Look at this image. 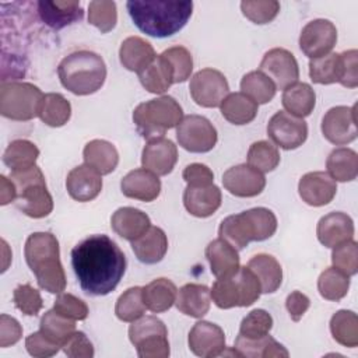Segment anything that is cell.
I'll list each match as a JSON object with an SVG mask.
<instances>
[{
	"label": "cell",
	"mask_w": 358,
	"mask_h": 358,
	"mask_svg": "<svg viewBox=\"0 0 358 358\" xmlns=\"http://www.w3.org/2000/svg\"><path fill=\"white\" fill-rule=\"evenodd\" d=\"M280 164V152L277 147L266 140L253 143L248 151V165L256 171L266 173L274 171Z\"/></svg>",
	"instance_id": "obj_46"
},
{
	"label": "cell",
	"mask_w": 358,
	"mask_h": 358,
	"mask_svg": "<svg viewBox=\"0 0 358 358\" xmlns=\"http://www.w3.org/2000/svg\"><path fill=\"white\" fill-rule=\"evenodd\" d=\"M157 57V53L150 42L140 36L126 38L119 49V59L124 69L134 73H141Z\"/></svg>",
	"instance_id": "obj_26"
},
{
	"label": "cell",
	"mask_w": 358,
	"mask_h": 358,
	"mask_svg": "<svg viewBox=\"0 0 358 358\" xmlns=\"http://www.w3.org/2000/svg\"><path fill=\"white\" fill-rule=\"evenodd\" d=\"M281 102L288 113L303 119L313 112L316 94L309 84L295 83L284 90Z\"/></svg>",
	"instance_id": "obj_33"
},
{
	"label": "cell",
	"mask_w": 358,
	"mask_h": 358,
	"mask_svg": "<svg viewBox=\"0 0 358 358\" xmlns=\"http://www.w3.org/2000/svg\"><path fill=\"white\" fill-rule=\"evenodd\" d=\"M309 306H310L309 298L299 291H294L287 296L285 308L294 322L301 320V317L305 315V312L309 309Z\"/></svg>",
	"instance_id": "obj_60"
},
{
	"label": "cell",
	"mask_w": 358,
	"mask_h": 358,
	"mask_svg": "<svg viewBox=\"0 0 358 358\" xmlns=\"http://www.w3.org/2000/svg\"><path fill=\"white\" fill-rule=\"evenodd\" d=\"M17 190L13 180L4 175L0 176V204L6 206L15 200Z\"/></svg>",
	"instance_id": "obj_61"
},
{
	"label": "cell",
	"mask_w": 358,
	"mask_h": 358,
	"mask_svg": "<svg viewBox=\"0 0 358 358\" xmlns=\"http://www.w3.org/2000/svg\"><path fill=\"white\" fill-rule=\"evenodd\" d=\"M38 116L45 124L60 127L70 120L71 105L62 94L49 92L45 94L41 101Z\"/></svg>",
	"instance_id": "obj_39"
},
{
	"label": "cell",
	"mask_w": 358,
	"mask_h": 358,
	"mask_svg": "<svg viewBox=\"0 0 358 358\" xmlns=\"http://www.w3.org/2000/svg\"><path fill=\"white\" fill-rule=\"evenodd\" d=\"M176 138L182 148L189 152H208L218 140L213 123L200 115H187L176 126Z\"/></svg>",
	"instance_id": "obj_10"
},
{
	"label": "cell",
	"mask_w": 358,
	"mask_h": 358,
	"mask_svg": "<svg viewBox=\"0 0 358 358\" xmlns=\"http://www.w3.org/2000/svg\"><path fill=\"white\" fill-rule=\"evenodd\" d=\"M110 227L120 238L133 242L151 227V221L150 217L138 208L120 207L112 214Z\"/></svg>",
	"instance_id": "obj_25"
},
{
	"label": "cell",
	"mask_w": 358,
	"mask_h": 358,
	"mask_svg": "<svg viewBox=\"0 0 358 358\" xmlns=\"http://www.w3.org/2000/svg\"><path fill=\"white\" fill-rule=\"evenodd\" d=\"M84 162L95 169L99 175H108L115 171L119 164V152L116 147L106 140H91L83 151Z\"/></svg>",
	"instance_id": "obj_30"
},
{
	"label": "cell",
	"mask_w": 358,
	"mask_h": 358,
	"mask_svg": "<svg viewBox=\"0 0 358 358\" xmlns=\"http://www.w3.org/2000/svg\"><path fill=\"white\" fill-rule=\"evenodd\" d=\"M14 305L27 316H35L43 306L41 292L31 284H21L13 292Z\"/></svg>",
	"instance_id": "obj_52"
},
{
	"label": "cell",
	"mask_w": 358,
	"mask_h": 358,
	"mask_svg": "<svg viewBox=\"0 0 358 358\" xmlns=\"http://www.w3.org/2000/svg\"><path fill=\"white\" fill-rule=\"evenodd\" d=\"M267 134L271 141L282 150H295L308 138V124L285 110L275 112L267 124Z\"/></svg>",
	"instance_id": "obj_12"
},
{
	"label": "cell",
	"mask_w": 358,
	"mask_h": 358,
	"mask_svg": "<svg viewBox=\"0 0 358 358\" xmlns=\"http://www.w3.org/2000/svg\"><path fill=\"white\" fill-rule=\"evenodd\" d=\"M25 348L29 355L36 358H48L59 352L62 345L56 344L50 338H48L41 330L31 333L25 338Z\"/></svg>",
	"instance_id": "obj_55"
},
{
	"label": "cell",
	"mask_w": 358,
	"mask_h": 358,
	"mask_svg": "<svg viewBox=\"0 0 358 358\" xmlns=\"http://www.w3.org/2000/svg\"><path fill=\"white\" fill-rule=\"evenodd\" d=\"M134 347L140 358H166L171 352L168 333L148 334L138 340Z\"/></svg>",
	"instance_id": "obj_51"
},
{
	"label": "cell",
	"mask_w": 358,
	"mask_h": 358,
	"mask_svg": "<svg viewBox=\"0 0 358 358\" xmlns=\"http://www.w3.org/2000/svg\"><path fill=\"white\" fill-rule=\"evenodd\" d=\"M88 22L102 34L112 31L117 22L116 3L109 0H95L88 4Z\"/></svg>",
	"instance_id": "obj_47"
},
{
	"label": "cell",
	"mask_w": 358,
	"mask_h": 358,
	"mask_svg": "<svg viewBox=\"0 0 358 358\" xmlns=\"http://www.w3.org/2000/svg\"><path fill=\"white\" fill-rule=\"evenodd\" d=\"M241 10L243 15L250 20L255 24H267L273 21L278 11H280V3L275 0L268 1H242Z\"/></svg>",
	"instance_id": "obj_53"
},
{
	"label": "cell",
	"mask_w": 358,
	"mask_h": 358,
	"mask_svg": "<svg viewBox=\"0 0 358 358\" xmlns=\"http://www.w3.org/2000/svg\"><path fill=\"white\" fill-rule=\"evenodd\" d=\"M222 185L225 190L236 197H255L263 192L266 178L250 165L241 164L224 172Z\"/></svg>",
	"instance_id": "obj_17"
},
{
	"label": "cell",
	"mask_w": 358,
	"mask_h": 358,
	"mask_svg": "<svg viewBox=\"0 0 358 358\" xmlns=\"http://www.w3.org/2000/svg\"><path fill=\"white\" fill-rule=\"evenodd\" d=\"M234 350L239 357L248 358H270V357H288V351L282 344L275 341L271 336H264L260 338H245L241 334L235 338Z\"/></svg>",
	"instance_id": "obj_35"
},
{
	"label": "cell",
	"mask_w": 358,
	"mask_h": 358,
	"mask_svg": "<svg viewBox=\"0 0 358 358\" xmlns=\"http://www.w3.org/2000/svg\"><path fill=\"white\" fill-rule=\"evenodd\" d=\"M206 257L210 263L211 273L217 278L231 277L241 267L238 249H235L222 238H217L207 245Z\"/></svg>",
	"instance_id": "obj_24"
},
{
	"label": "cell",
	"mask_w": 358,
	"mask_h": 358,
	"mask_svg": "<svg viewBox=\"0 0 358 358\" xmlns=\"http://www.w3.org/2000/svg\"><path fill=\"white\" fill-rule=\"evenodd\" d=\"M337 192L336 180L323 171L305 173L298 183V193L306 204L312 207H322L329 204Z\"/></svg>",
	"instance_id": "obj_18"
},
{
	"label": "cell",
	"mask_w": 358,
	"mask_h": 358,
	"mask_svg": "<svg viewBox=\"0 0 358 358\" xmlns=\"http://www.w3.org/2000/svg\"><path fill=\"white\" fill-rule=\"evenodd\" d=\"M102 175L87 164L73 168L66 179V189L76 201H91L102 190Z\"/></svg>",
	"instance_id": "obj_20"
},
{
	"label": "cell",
	"mask_w": 358,
	"mask_h": 358,
	"mask_svg": "<svg viewBox=\"0 0 358 358\" xmlns=\"http://www.w3.org/2000/svg\"><path fill=\"white\" fill-rule=\"evenodd\" d=\"M38 13L41 20L53 29H62L84 15L80 1H39Z\"/></svg>",
	"instance_id": "obj_27"
},
{
	"label": "cell",
	"mask_w": 358,
	"mask_h": 358,
	"mask_svg": "<svg viewBox=\"0 0 358 358\" xmlns=\"http://www.w3.org/2000/svg\"><path fill=\"white\" fill-rule=\"evenodd\" d=\"M71 266L78 284L88 295L112 292L126 271V256L109 236L90 235L71 250Z\"/></svg>",
	"instance_id": "obj_1"
},
{
	"label": "cell",
	"mask_w": 358,
	"mask_h": 358,
	"mask_svg": "<svg viewBox=\"0 0 358 358\" xmlns=\"http://www.w3.org/2000/svg\"><path fill=\"white\" fill-rule=\"evenodd\" d=\"M248 267L257 277L262 292L273 294L282 282V268L275 257L266 253H259L248 262Z\"/></svg>",
	"instance_id": "obj_31"
},
{
	"label": "cell",
	"mask_w": 358,
	"mask_h": 358,
	"mask_svg": "<svg viewBox=\"0 0 358 358\" xmlns=\"http://www.w3.org/2000/svg\"><path fill=\"white\" fill-rule=\"evenodd\" d=\"M39 157L38 147L24 138L13 140L3 152V162L11 172H20L35 166Z\"/></svg>",
	"instance_id": "obj_37"
},
{
	"label": "cell",
	"mask_w": 358,
	"mask_h": 358,
	"mask_svg": "<svg viewBox=\"0 0 358 358\" xmlns=\"http://www.w3.org/2000/svg\"><path fill=\"white\" fill-rule=\"evenodd\" d=\"M343 57V78L340 84L347 88H355L358 85V52L350 49L341 53Z\"/></svg>",
	"instance_id": "obj_58"
},
{
	"label": "cell",
	"mask_w": 358,
	"mask_h": 358,
	"mask_svg": "<svg viewBox=\"0 0 358 358\" xmlns=\"http://www.w3.org/2000/svg\"><path fill=\"white\" fill-rule=\"evenodd\" d=\"M24 256L42 289L50 294L64 291L67 280L60 263L59 241L53 234L34 232L29 235L24 246Z\"/></svg>",
	"instance_id": "obj_3"
},
{
	"label": "cell",
	"mask_w": 358,
	"mask_h": 358,
	"mask_svg": "<svg viewBox=\"0 0 358 358\" xmlns=\"http://www.w3.org/2000/svg\"><path fill=\"white\" fill-rule=\"evenodd\" d=\"M53 309L57 313L73 320H84L88 316L87 303L83 299L74 296L73 294L60 292L55 299Z\"/></svg>",
	"instance_id": "obj_54"
},
{
	"label": "cell",
	"mask_w": 358,
	"mask_h": 358,
	"mask_svg": "<svg viewBox=\"0 0 358 358\" xmlns=\"http://www.w3.org/2000/svg\"><path fill=\"white\" fill-rule=\"evenodd\" d=\"M21 336H22V327L18 323V320L8 315H1L0 316V347L6 348L8 345L15 344L17 341H20Z\"/></svg>",
	"instance_id": "obj_59"
},
{
	"label": "cell",
	"mask_w": 358,
	"mask_h": 358,
	"mask_svg": "<svg viewBox=\"0 0 358 358\" xmlns=\"http://www.w3.org/2000/svg\"><path fill=\"white\" fill-rule=\"evenodd\" d=\"M259 70L266 74L277 90H285L298 83L299 67L295 56L284 48H273L264 53Z\"/></svg>",
	"instance_id": "obj_13"
},
{
	"label": "cell",
	"mask_w": 358,
	"mask_h": 358,
	"mask_svg": "<svg viewBox=\"0 0 358 358\" xmlns=\"http://www.w3.org/2000/svg\"><path fill=\"white\" fill-rule=\"evenodd\" d=\"M273 327V317L264 309H253L248 313L239 326V334L245 338H260L270 333Z\"/></svg>",
	"instance_id": "obj_49"
},
{
	"label": "cell",
	"mask_w": 358,
	"mask_h": 358,
	"mask_svg": "<svg viewBox=\"0 0 358 358\" xmlns=\"http://www.w3.org/2000/svg\"><path fill=\"white\" fill-rule=\"evenodd\" d=\"M187 343L194 355L201 358H214L224 354L225 333L218 324L200 320L192 327Z\"/></svg>",
	"instance_id": "obj_16"
},
{
	"label": "cell",
	"mask_w": 358,
	"mask_h": 358,
	"mask_svg": "<svg viewBox=\"0 0 358 358\" xmlns=\"http://www.w3.org/2000/svg\"><path fill=\"white\" fill-rule=\"evenodd\" d=\"M222 194L218 186H187L183 192L185 208L194 217L207 218L221 206Z\"/></svg>",
	"instance_id": "obj_23"
},
{
	"label": "cell",
	"mask_w": 358,
	"mask_h": 358,
	"mask_svg": "<svg viewBox=\"0 0 358 358\" xmlns=\"http://www.w3.org/2000/svg\"><path fill=\"white\" fill-rule=\"evenodd\" d=\"M182 178L187 186H208L214 183L213 171L207 165L199 162L187 165L182 172Z\"/></svg>",
	"instance_id": "obj_57"
},
{
	"label": "cell",
	"mask_w": 358,
	"mask_h": 358,
	"mask_svg": "<svg viewBox=\"0 0 358 358\" xmlns=\"http://www.w3.org/2000/svg\"><path fill=\"white\" fill-rule=\"evenodd\" d=\"M333 267L341 270L347 275H355L358 271V245L350 239L333 248L331 252Z\"/></svg>",
	"instance_id": "obj_50"
},
{
	"label": "cell",
	"mask_w": 358,
	"mask_h": 358,
	"mask_svg": "<svg viewBox=\"0 0 358 358\" xmlns=\"http://www.w3.org/2000/svg\"><path fill=\"white\" fill-rule=\"evenodd\" d=\"M317 289L324 299L340 301L350 289V275L336 267H329L319 275Z\"/></svg>",
	"instance_id": "obj_43"
},
{
	"label": "cell",
	"mask_w": 358,
	"mask_h": 358,
	"mask_svg": "<svg viewBox=\"0 0 358 358\" xmlns=\"http://www.w3.org/2000/svg\"><path fill=\"white\" fill-rule=\"evenodd\" d=\"M126 7L134 25L154 38L175 35L187 24L193 13L192 1L130 0Z\"/></svg>",
	"instance_id": "obj_2"
},
{
	"label": "cell",
	"mask_w": 358,
	"mask_h": 358,
	"mask_svg": "<svg viewBox=\"0 0 358 358\" xmlns=\"http://www.w3.org/2000/svg\"><path fill=\"white\" fill-rule=\"evenodd\" d=\"M241 92L248 95L257 105L270 102L277 91L274 83L260 70L249 71L248 74H245L241 81Z\"/></svg>",
	"instance_id": "obj_42"
},
{
	"label": "cell",
	"mask_w": 358,
	"mask_h": 358,
	"mask_svg": "<svg viewBox=\"0 0 358 358\" xmlns=\"http://www.w3.org/2000/svg\"><path fill=\"white\" fill-rule=\"evenodd\" d=\"M357 106H334L322 119V133L327 141L344 145L357 138Z\"/></svg>",
	"instance_id": "obj_15"
},
{
	"label": "cell",
	"mask_w": 358,
	"mask_h": 358,
	"mask_svg": "<svg viewBox=\"0 0 358 358\" xmlns=\"http://www.w3.org/2000/svg\"><path fill=\"white\" fill-rule=\"evenodd\" d=\"M210 288L203 284H185L176 295L178 310L190 317H203L210 310Z\"/></svg>",
	"instance_id": "obj_29"
},
{
	"label": "cell",
	"mask_w": 358,
	"mask_h": 358,
	"mask_svg": "<svg viewBox=\"0 0 358 358\" xmlns=\"http://www.w3.org/2000/svg\"><path fill=\"white\" fill-rule=\"evenodd\" d=\"M10 179L17 190L14 203L21 213L31 218H43L52 213L53 199L39 166L35 165L25 171L11 172Z\"/></svg>",
	"instance_id": "obj_7"
},
{
	"label": "cell",
	"mask_w": 358,
	"mask_h": 358,
	"mask_svg": "<svg viewBox=\"0 0 358 358\" xmlns=\"http://www.w3.org/2000/svg\"><path fill=\"white\" fill-rule=\"evenodd\" d=\"M262 294V287L255 273L248 267H239L238 271L227 278H217L210 295L220 309L235 306H250Z\"/></svg>",
	"instance_id": "obj_8"
},
{
	"label": "cell",
	"mask_w": 358,
	"mask_h": 358,
	"mask_svg": "<svg viewBox=\"0 0 358 358\" xmlns=\"http://www.w3.org/2000/svg\"><path fill=\"white\" fill-rule=\"evenodd\" d=\"M39 326L41 331L59 345H63L69 340V337L76 331L74 320L57 313L55 309L48 310L41 317Z\"/></svg>",
	"instance_id": "obj_44"
},
{
	"label": "cell",
	"mask_w": 358,
	"mask_h": 358,
	"mask_svg": "<svg viewBox=\"0 0 358 358\" xmlns=\"http://www.w3.org/2000/svg\"><path fill=\"white\" fill-rule=\"evenodd\" d=\"M337 42L336 25L324 18L308 22L299 35V48L309 59L322 57L334 48Z\"/></svg>",
	"instance_id": "obj_14"
},
{
	"label": "cell",
	"mask_w": 358,
	"mask_h": 358,
	"mask_svg": "<svg viewBox=\"0 0 358 358\" xmlns=\"http://www.w3.org/2000/svg\"><path fill=\"white\" fill-rule=\"evenodd\" d=\"M319 242L326 248H334L354 236V222L350 215L341 211H333L323 215L316 228Z\"/></svg>",
	"instance_id": "obj_22"
},
{
	"label": "cell",
	"mask_w": 358,
	"mask_h": 358,
	"mask_svg": "<svg viewBox=\"0 0 358 358\" xmlns=\"http://www.w3.org/2000/svg\"><path fill=\"white\" fill-rule=\"evenodd\" d=\"M136 257L144 264L161 262L168 250V238L159 227H150L140 238L131 242Z\"/></svg>",
	"instance_id": "obj_28"
},
{
	"label": "cell",
	"mask_w": 358,
	"mask_h": 358,
	"mask_svg": "<svg viewBox=\"0 0 358 358\" xmlns=\"http://www.w3.org/2000/svg\"><path fill=\"white\" fill-rule=\"evenodd\" d=\"M42 98V91L31 83H1L0 113L11 120H31L35 116H38Z\"/></svg>",
	"instance_id": "obj_9"
},
{
	"label": "cell",
	"mask_w": 358,
	"mask_h": 358,
	"mask_svg": "<svg viewBox=\"0 0 358 358\" xmlns=\"http://www.w3.org/2000/svg\"><path fill=\"white\" fill-rule=\"evenodd\" d=\"M147 306L143 299V288L131 287L126 289L116 301L115 313L116 317L122 322H134L141 317Z\"/></svg>",
	"instance_id": "obj_45"
},
{
	"label": "cell",
	"mask_w": 358,
	"mask_h": 358,
	"mask_svg": "<svg viewBox=\"0 0 358 358\" xmlns=\"http://www.w3.org/2000/svg\"><path fill=\"white\" fill-rule=\"evenodd\" d=\"M183 119L179 102L169 95H162L137 105L133 122L137 131L147 141L162 138L169 129L176 127Z\"/></svg>",
	"instance_id": "obj_6"
},
{
	"label": "cell",
	"mask_w": 358,
	"mask_h": 358,
	"mask_svg": "<svg viewBox=\"0 0 358 358\" xmlns=\"http://www.w3.org/2000/svg\"><path fill=\"white\" fill-rule=\"evenodd\" d=\"M63 352L70 358H92L94 347L92 343L83 331H74L69 340L62 345Z\"/></svg>",
	"instance_id": "obj_56"
},
{
	"label": "cell",
	"mask_w": 358,
	"mask_h": 358,
	"mask_svg": "<svg viewBox=\"0 0 358 358\" xmlns=\"http://www.w3.org/2000/svg\"><path fill=\"white\" fill-rule=\"evenodd\" d=\"M333 338L348 348L358 345V316L352 310H337L330 319Z\"/></svg>",
	"instance_id": "obj_41"
},
{
	"label": "cell",
	"mask_w": 358,
	"mask_h": 358,
	"mask_svg": "<svg viewBox=\"0 0 358 358\" xmlns=\"http://www.w3.org/2000/svg\"><path fill=\"white\" fill-rule=\"evenodd\" d=\"M57 74L62 85L71 94L90 95L103 85L106 64L95 52L77 50L59 63Z\"/></svg>",
	"instance_id": "obj_4"
},
{
	"label": "cell",
	"mask_w": 358,
	"mask_h": 358,
	"mask_svg": "<svg viewBox=\"0 0 358 358\" xmlns=\"http://www.w3.org/2000/svg\"><path fill=\"white\" fill-rule=\"evenodd\" d=\"M277 217L266 207H255L239 214L224 218L218 228V235L235 249H243L250 242H262L274 235Z\"/></svg>",
	"instance_id": "obj_5"
},
{
	"label": "cell",
	"mask_w": 358,
	"mask_h": 358,
	"mask_svg": "<svg viewBox=\"0 0 358 358\" xmlns=\"http://www.w3.org/2000/svg\"><path fill=\"white\" fill-rule=\"evenodd\" d=\"M326 168L336 182H351L358 175V155L347 147L334 148L327 157Z\"/></svg>",
	"instance_id": "obj_36"
},
{
	"label": "cell",
	"mask_w": 358,
	"mask_h": 358,
	"mask_svg": "<svg viewBox=\"0 0 358 358\" xmlns=\"http://www.w3.org/2000/svg\"><path fill=\"white\" fill-rule=\"evenodd\" d=\"M309 76L316 84L340 83L343 78V57L341 53H327L309 62Z\"/></svg>",
	"instance_id": "obj_40"
},
{
	"label": "cell",
	"mask_w": 358,
	"mask_h": 358,
	"mask_svg": "<svg viewBox=\"0 0 358 358\" xmlns=\"http://www.w3.org/2000/svg\"><path fill=\"white\" fill-rule=\"evenodd\" d=\"M178 295L176 285L168 278H155L143 287V299L148 310L161 313L175 303Z\"/></svg>",
	"instance_id": "obj_32"
},
{
	"label": "cell",
	"mask_w": 358,
	"mask_h": 358,
	"mask_svg": "<svg viewBox=\"0 0 358 358\" xmlns=\"http://www.w3.org/2000/svg\"><path fill=\"white\" fill-rule=\"evenodd\" d=\"M193 101L203 108H217L229 94L225 76L215 69H203L193 74L189 84Z\"/></svg>",
	"instance_id": "obj_11"
},
{
	"label": "cell",
	"mask_w": 358,
	"mask_h": 358,
	"mask_svg": "<svg viewBox=\"0 0 358 358\" xmlns=\"http://www.w3.org/2000/svg\"><path fill=\"white\" fill-rule=\"evenodd\" d=\"M161 56L168 62L172 74L173 84L186 81L193 70V57L192 53L183 46H172L161 53Z\"/></svg>",
	"instance_id": "obj_48"
},
{
	"label": "cell",
	"mask_w": 358,
	"mask_h": 358,
	"mask_svg": "<svg viewBox=\"0 0 358 358\" xmlns=\"http://www.w3.org/2000/svg\"><path fill=\"white\" fill-rule=\"evenodd\" d=\"M178 161V148L169 138H157L148 141L141 152L143 168L151 171L157 176L171 173Z\"/></svg>",
	"instance_id": "obj_19"
},
{
	"label": "cell",
	"mask_w": 358,
	"mask_h": 358,
	"mask_svg": "<svg viewBox=\"0 0 358 358\" xmlns=\"http://www.w3.org/2000/svg\"><path fill=\"white\" fill-rule=\"evenodd\" d=\"M259 105L243 92L228 94L220 105L221 115L232 124H248L257 115Z\"/></svg>",
	"instance_id": "obj_34"
},
{
	"label": "cell",
	"mask_w": 358,
	"mask_h": 358,
	"mask_svg": "<svg viewBox=\"0 0 358 358\" xmlns=\"http://www.w3.org/2000/svg\"><path fill=\"white\" fill-rule=\"evenodd\" d=\"M122 193L134 200L150 203L161 193V180L145 168H137L123 176L120 182Z\"/></svg>",
	"instance_id": "obj_21"
},
{
	"label": "cell",
	"mask_w": 358,
	"mask_h": 358,
	"mask_svg": "<svg viewBox=\"0 0 358 358\" xmlns=\"http://www.w3.org/2000/svg\"><path fill=\"white\" fill-rule=\"evenodd\" d=\"M141 85L151 94H164L173 84V74L168 62L159 55L155 60L138 73Z\"/></svg>",
	"instance_id": "obj_38"
}]
</instances>
